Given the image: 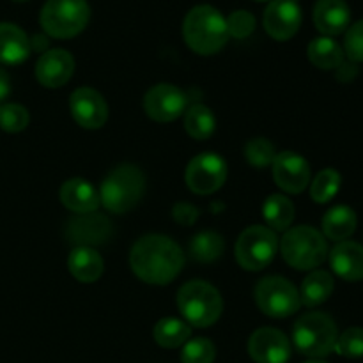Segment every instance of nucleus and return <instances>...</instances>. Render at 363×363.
<instances>
[{"instance_id":"13","label":"nucleus","mask_w":363,"mask_h":363,"mask_svg":"<svg viewBox=\"0 0 363 363\" xmlns=\"http://www.w3.org/2000/svg\"><path fill=\"white\" fill-rule=\"evenodd\" d=\"M73 119L85 130H99L108 119V105L96 89L80 87L69 96Z\"/></svg>"},{"instance_id":"17","label":"nucleus","mask_w":363,"mask_h":363,"mask_svg":"<svg viewBox=\"0 0 363 363\" xmlns=\"http://www.w3.org/2000/svg\"><path fill=\"white\" fill-rule=\"evenodd\" d=\"M74 73V59L69 52L60 48L48 50L35 64V78L43 87L59 89L71 80Z\"/></svg>"},{"instance_id":"10","label":"nucleus","mask_w":363,"mask_h":363,"mask_svg":"<svg viewBox=\"0 0 363 363\" xmlns=\"http://www.w3.org/2000/svg\"><path fill=\"white\" fill-rule=\"evenodd\" d=\"M225 179L227 163L216 152H202L188 163L186 184L194 194H215L223 186Z\"/></svg>"},{"instance_id":"22","label":"nucleus","mask_w":363,"mask_h":363,"mask_svg":"<svg viewBox=\"0 0 363 363\" xmlns=\"http://www.w3.org/2000/svg\"><path fill=\"white\" fill-rule=\"evenodd\" d=\"M69 273L82 284H92L103 275V259L94 248L74 247L67 257Z\"/></svg>"},{"instance_id":"41","label":"nucleus","mask_w":363,"mask_h":363,"mask_svg":"<svg viewBox=\"0 0 363 363\" xmlns=\"http://www.w3.org/2000/svg\"><path fill=\"white\" fill-rule=\"evenodd\" d=\"M305 363H328V362H325V360H319V358H314V360H308V362H305Z\"/></svg>"},{"instance_id":"7","label":"nucleus","mask_w":363,"mask_h":363,"mask_svg":"<svg viewBox=\"0 0 363 363\" xmlns=\"http://www.w3.org/2000/svg\"><path fill=\"white\" fill-rule=\"evenodd\" d=\"M89 20L87 0H48L39 14L43 30L55 39L74 38L87 27Z\"/></svg>"},{"instance_id":"36","label":"nucleus","mask_w":363,"mask_h":363,"mask_svg":"<svg viewBox=\"0 0 363 363\" xmlns=\"http://www.w3.org/2000/svg\"><path fill=\"white\" fill-rule=\"evenodd\" d=\"M227 28H229V35L238 39H245L255 30V18L254 14L248 11H234L230 16L227 18Z\"/></svg>"},{"instance_id":"28","label":"nucleus","mask_w":363,"mask_h":363,"mask_svg":"<svg viewBox=\"0 0 363 363\" xmlns=\"http://www.w3.org/2000/svg\"><path fill=\"white\" fill-rule=\"evenodd\" d=\"M184 128L195 140H206L216 130V119L211 110L204 105H194L184 116Z\"/></svg>"},{"instance_id":"27","label":"nucleus","mask_w":363,"mask_h":363,"mask_svg":"<svg viewBox=\"0 0 363 363\" xmlns=\"http://www.w3.org/2000/svg\"><path fill=\"white\" fill-rule=\"evenodd\" d=\"M190 325L176 318L160 319L152 330V337H155L156 342L167 350H176V347L184 346L190 340Z\"/></svg>"},{"instance_id":"44","label":"nucleus","mask_w":363,"mask_h":363,"mask_svg":"<svg viewBox=\"0 0 363 363\" xmlns=\"http://www.w3.org/2000/svg\"><path fill=\"white\" fill-rule=\"evenodd\" d=\"M294 2H298V0H294Z\"/></svg>"},{"instance_id":"20","label":"nucleus","mask_w":363,"mask_h":363,"mask_svg":"<svg viewBox=\"0 0 363 363\" xmlns=\"http://www.w3.org/2000/svg\"><path fill=\"white\" fill-rule=\"evenodd\" d=\"M60 201L69 211L77 215H85V213H94L99 208V194L89 181L82 177L66 181L60 188Z\"/></svg>"},{"instance_id":"15","label":"nucleus","mask_w":363,"mask_h":363,"mask_svg":"<svg viewBox=\"0 0 363 363\" xmlns=\"http://www.w3.org/2000/svg\"><path fill=\"white\" fill-rule=\"evenodd\" d=\"M248 354L257 363H287L291 342L280 330L259 328L248 339Z\"/></svg>"},{"instance_id":"35","label":"nucleus","mask_w":363,"mask_h":363,"mask_svg":"<svg viewBox=\"0 0 363 363\" xmlns=\"http://www.w3.org/2000/svg\"><path fill=\"white\" fill-rule=\"evenodd\" d=\"M344 53L351 62H363V20L353 23L346 30Z\"/></svg>"},{"instance_id":"30","label":"nucleus","mask_w":363,"mask_h":363,"mask_svg":"<svg viewBox=\"0 0 363 363\" xmlns=\"http://www.w3.org/2000/svg\"><path fill=\"white\" fill-rule=\"evenodd\" d=\"M340 183H342V177L337 170L333 169H325L315 176V179L312 181L311 186V197L312 201L318 202V204H326V202L332 201L340 190Z\"/></svg>"},{"instance_id":"23","label":"nucleus","mask_w":363,"mask_h":363,"mask_svg":"<svg viewBox=\"0 0 363 363\" xmlns=\"http://www.w3.org/2000/svg\"><path fill=\"white\" fill-rule=\"evenodd\" d=\"M357 213L350 206H335L323 216V233L328 240L346 241L357 230Z\"/></svg>"},{"instance_id":"29","label":"nucleus","mask_w":363,"mask_h":363,"mask_svg":"<svg viewBox=\"0 0 363 363\" xmlns=\"http://www.w3.org/2000/svg\"><path fill=\"white\" fill-rule=\"evenodd\" d=\"M223 248H225L223 238L213 230H204L190 241V254L199 262L216 261L223 254Z\"/></svg>"},{"instance_id":"38","label":"nucleus","mask_w":363,"mask_h":363,"mask_svg":"<svg viewBox=\"0 0 363 363\" xmlns=\"http://www.w3.org/2000/svg\"><path fill=\"white\" fill-rule=\"evenodd\" d=\"M11 94V78L7 74V71H4L0 67V105H4V101L7 99V96Z\"/></svg>"},{"instance_id":"21","label":"nucleus","mask_w":363,"mask_h":363,"mask_svg":"<svg viewBox=\"0 0 363 363\" xmlns=\"http://www.w3.org/2000/svg\"><path fill=\"white\" fill-rule=\"evenodd\" d=\"M30 39L14 23H0V62L16 66L28 59Z\"/></svg>"},{"instance_id":"16","label":"nucleus","mask_w":363,"mask_h":363,"mask_svg":"<svg viewBox=\"0 0 363 363\" xmlns=\"http://www.w3.org/2000/svg\"><path fill=\"white\" fill-rule=\"evenodd\" d=\"M67 241L77 247H94L103 245L112 236V223L108 218L98 213H85L69 220L66 227Z\"/></svg>"},{"instance_id":"18","label":"nucleus","mask_w":363,"mask_h":363,"mask_svg":"<svg viewBox=\"0 0 363 363\" xmlns=\"http://www.w3.org/2000/svg\"><path fill=\"white\" fill-rule=\"evenodd\" d=\"M351 11L346 0H318L314 7V23L326 38L339 35L347 30Z\"/></svg>"},{"instance_id":"24","label":"nucleus","mask_w":363,"mask_h":363,"mask_svg":"<svg viewBox=\"0 0 363 363\" xmlns=\"http://www.w3.org/2000/svg\"><path fill=\"white\" fill-rule=\"evenodd\" d=\"M333 277L330 275L325 269H314L307 275V279L301 284L300 291V300L305 307H319L321 303H325L333 293Z\"/></svg>"},{"instance_id":"34","label":"nucleus","mask_w":363,"mask_h":363,"mask_svg":"<svg viewBox=\"0 0 363 363\" xmlns=\"http://www.w3.org/2000/svg\"><path fill=\"white\" fill-rule=\"evenodd\" d=\"M335 351L340 357L362 358L363 357V328L353 326L347 328L342 335H339L335 344Z\"/></svg>"},{"instance_id":"14","label":"nucleus","mask_w":363,"mask_h":363,"mask_svg":"<svg viewBox=\"0 0 363 363\" xmlns=\"http://www.w3.org/2000/svg\"><path fill=\"white\" fill-rule=\"evenodd\" d=\"M266 32L277 41L294 38L301 27V9L294 0H272L262 18Z\"/></svg>"},{"instance_id":"33","label":"nucleus","mask_w":363,"mask_h":363,"mask_svg":"<svg viewBox=\"0 0 363 363\" xmlns=\"http://www.w3.org/2000/svg\"><path fill=\"white\" fill-rule=\"evenodd\" d=\"M275 156V145L268 138H254L245 145V158L255 169H266L273 165Z\"/></svg>"},{"instance_id":"40","label":"nucleus","mask_w":363,"mask_h":363,"mask_svg":"<svg viewBox=\"0 0 363 363\" xmlns=\"http://www.w3.org/2000/svg\"><path fill=\"white\" fill-rule=\"evenodd\" d=\"M30 46L35 50H45L46 46H48V41H46L45 38H39V35H35L34 41H30Z\"/></svg>"},{"instance_id":"26","label":"nucleus","mask_w":363,"mask_h":363,"mask_svg":"<svg viewBox=\"0 0 363 363\" xmlns=\"http://www.w3.org/2000/svg\"><path fill=\"white\" fill-rule=\"evenodd\" d=\"M308 60L319 69H337L344 62V50L332 38L312 39L307 48Z\"/></svg>"},{"instance_id":"42","label":"nucleus","mask_w":363,"mask_h":363,"mask_svg":"<svg viewBox=\"0 0 363 363\" xmlns=\"http://www.w3.org/2000/svg\"><path fill=\"white\" fill-rule=\"evenodd\" d=\"M16 2H25V0H16Z\"/></svg>"},{"instance_id":"12","label":"nucleus","mask_w":363,"mask_h":363,"mask_svg":"<svg viewBox=\"0 0 363 363\" xmlns=\"http://www.w3.org/2000/svg\"><path fill=\"white\" fill-rule=\"evenodd\" d=\"M273 179L286 194H301L311 183V165L301 155L284 151L273 160Z\"/></svg>"},{"instance_id":"9","label":"nucleus","mask_w":363,"mask_h":363,"mask_svg":"<svg viewBox=\"0 0 363 363\" xmlns=\"http://www.w3.org/2000/svg\"><path fill=\"white\" fill-rule=\"evenodd\" d=\"M255 303L261 308L262 314L273 319H284L293 315L300 308V293L284 277H266L259 280L254 291Z\"/></svg>"},{"instance_id":"25","label":"nucleus","mask_w":363,"mask_h":363,"mask_svg":"<svg viewBox=\"0 0 363 363\" xmlns=\"http://www.w3.org/2000/svg\"><path fill=\"white\" fill-rule=\"evenodd\" d=\"M262 216L268 223V229H272L273 233L289 230L294 220V204L286 195L273 194L262 204Z\"/></svg>"},{"instance_id":"37","label":"nucleus","mask_w":363,"mask_h":363,"mask_svg":"<svg viewBox=\"0 0 363 363\" xmlns=\"http://www.w3.org/2000/svg\"><path fill=\"white\" fill-rule=\"evenodd\" d=\"M174 218H176V222L183 223V225H191L199 218V209L183 202V204H177L174 208Z\"/></svg>"},{"instance_id":"8","label":"nucleus","mask_w":363,"mask_h":363,"mask_svg":"<svg viewBox=\"0 0 363 363\" xmlns=\"http://www.w3.org/2000/svg\"><path fill=\"white\" fill-rule=\"evenodd\" d=\"M279 250V238L264 225H252L236 241V261L247 272H261L272 264Z\"/></svg>"},{"instance_id":"31","label":"nucleus","mask_w":363,"mask_h":363,"mask_svg":"<svg viewBox=\"0 0 363 363\" xmlns=\"http://www.w3.org/2000/svg\"><path fill=\"white\" fill-rule=\"evenodd\" d=\"M28 110L16 103H4L0 105V130L7 133H20L28 126Z\"/></svg>"},{"instance_id":"5","label":"nucleus","mask_w":363,"mask_h":363,"mask_svg":"<svg viewBox=\"0 0 363 363\" xmlns=\"http://www.w3.org/2000/svg\"><path fill=\"white\" fill-rule=\"evenodd\" d=\"M284 261L300 272L315 269L328 257V243L314 227L300 225L286 230L280 241Z\"/></svg>"},{"instance_id":"4","label":"nucleus","mask_w":363,"mask_h":363,"mask_svg":"<svg viewBox=\"0 0 363 363\" xmlns=\"http://www.w3.org/2000/svg\"><path fill=\"white\" fill-rule=\"evenodd\" d=\"M177 308L195 328L215 325L223 312V300L216 287L204 280H191L177 293Z\"/></svg>"},{"instance_id":"39","label":"nucleus","mask_w":363,"mask_h":363,"mask_svg":"<svg viewBox=\"0 0 363 363\" xmlns=\"http://www.w3.org/2000/svg\"><path fill=\"white\" fill-rule=\"evenodd\" d=\"M337 69H339V78L344 82L351 80V78L357 77V73H358V67L351 62L350 64L342 62L339 67H337Z\"/></svg>"},{"instance_id":"6","label":"nucleus","mask_w":363,"mask_h":363,"mask_svg":"<svg viewBox=\"0 0 363 363\" xmlns=\"http://www.w3.org/2000/svg\"><path fill=\"white\" fill-rule=\"evenodd\" d=\"M339 330L335 321L323 312H308L301 315L293 328L294 347L311 358H325L335 351Z\"/></svg>"},{"instance_id":"32","label":"nucleus","mask_w":363,"mask_h":363,"mask_svg":"<svg viewBox=\"0 0 363 363\" xmlns=\"http://www.w3.org/2000/svg\"><path fill=\"white\" fill-rule=\"evenodd\" d=\"M215 357V344L204 337H195V339L188 340L181 351V362L183 363H213Z\"/></svg>"},{"instance_id":"19","label":"nucleus","mask_w":363,"mask_h":363,"mask_svg":"<svg viewBox=\"0 0 363 363\" xmlns=\"http://www.w3.org/2000/svg\"><path fill=\"white\" fill-rule=\"evenodd\" d=\"M332 269L347 282L363 279V247L354 241H340L330 252Z\"/></svg>"},{"instance_id":"3","label":"nucleus","mask_w":363,"mask_h":363,"mask_svg":"<svg viewBox=\"0 0 363 363\" xmlns=\"http://www.w3.org/2000/svg\"><path fill=\"white\" fill-rule=\"evenodd\" d=\"M99 202L110 213H128L145 194V176L138 167L119 165L113 169L99 188Z\"/></svg>"},{"instance_id":"11","label":"nucleus","mask_w":363,"mask_h":363,"mask_svg":"<svg viewBox=\"0 0 363 363\" xmlns=\"http://www.w3.org/2000/svg\"><path fill=\"white\" fill-rule=\"evenodd\" d=\"M188 98L179 87L158 84L149 89L144 98V110L156 123H172L186 110Z\"/></svg>"},{"instance_id":"43","label":"nucleus","mask_w":363,"mask_h":363,"mask_svg":"<svg viewBox=\"0 0 363 363\" xmlns=\"http://www.w3.org/2000/svg\"><path fill=\"white\" fill-rule=\"evenodd\" d=\"M257 2H264V0H257Z\"/></svg>"},{"instance_id":"1","label":"nucleus","mask_w":363,"mask_h":363,"mask_svg":"<svg viewBox=\"0 0 363 363\" xmlns=\"http://www.w3.org/2000/svg\"><path fill=\"white\" fill-rule=\"evenodd\" d=\"M130 264L135 275L151 286H167L181 273L184 255L181 247L162 234H149L133 245Z\"/></svg>"},{"instance_id":"2","label":"nucleus","mask_w":363,"mask_h":363,"mask_svg":"<svg viewBox=\"0 0 363 363\" xmlns=\"http://www.w3.org/2000/svg\"><path fill=\"white\" fill-rule=\"evenodd\" d=\"M186 45L199 55H215L229 41L227 18L213 6H195L183 23Z\"/></svg>"}]
</instances>
